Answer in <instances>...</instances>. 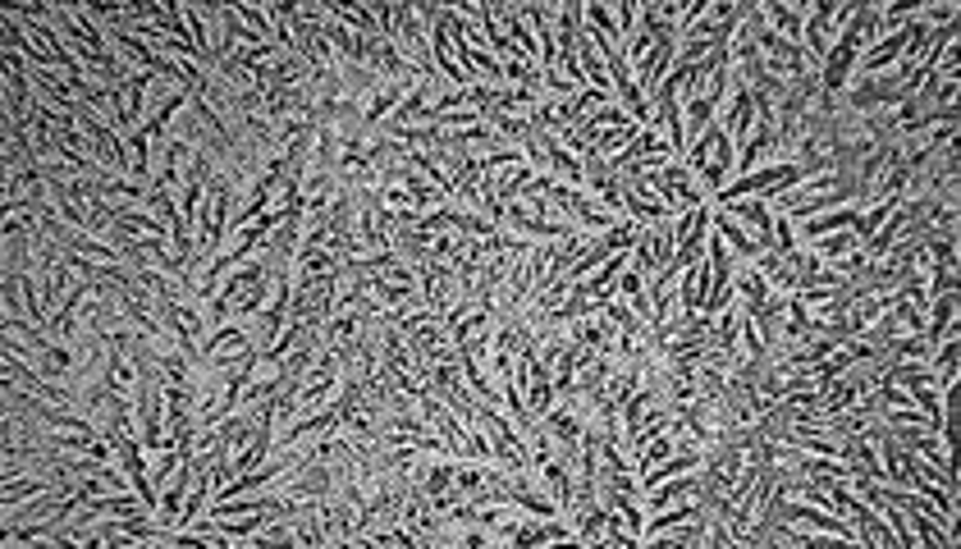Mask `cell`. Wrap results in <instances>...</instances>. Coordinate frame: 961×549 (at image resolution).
I'll return each mask as SVG.
<instances>
[{
	"mask_svg": "<svg viewBox=\"0 0 961 549\" xmlns=\"http://www.w3.org/2000/svg\"><path fill=\"white\" fill-rule=\"evenodd\" d=\"M806 248H811V252L824 261V266H828V261H838V256L856 252L861 243H856V233H851V229H838V233H824V239H815V243H806Z\"/></svg>",
	"mask_w": 961,
	"mask_h": 549,
	"instance_id": "cell-5",
	"label": "cell"
},
{
	"mask_svg": "<svg viewBox=\"0 0 961 549\" xmlns=\"http://www.w3.org/2000/svg\"><path fill=\"white\" fill-rule=\"evenodd\" d=\"M806 10H811V0H801V5H788V0H765V5H760L769 33H778L783 42H797V46H801V37H806Z\"/></svg>",
	"mask_w": 961,
	"mask_h": 549,
	"instance_id": "cell-1",
	"label": "cell"
},
{
	"mask_svg": "<svg viewBox=\"0 0 961 549\" xmlns=\"http://www.w3.org/2000/svg\"><path fill=\"white\" fill-rule=\"evenodd\" d=\"M714 124L723 128V134H729L733 147H742V142L751 138V128H756V101H751V92H733L729 106L714 115Z\"/></svg>",
	"mask_w": 961,
	"mask_h": 549,
	"instance_id": "cell-3",
	"label": "cell"
},
{
	"mask_svg": "<svg viewBox=\"0 0 961 549\" xmlns=\"http://www.w3.org/2000/svg\"><path fill=\"white\" fill-rule=\"evenodd\" d=\"M861 211L866 206H838V211H824V216H811V220H801V225H792L797 229V243L806 248V243H815V239H824V233H838V229H851L856 220H861Z\"/></svg>",
	"mask_w": 961,
	"mask_h": 549,
	"instance_id": "cell-4",
	"label": "cell"
},
{
	"mask_svg": "<svg viewBox=\"0 0 961 549\" xmlns=\"http://www.w3.org/2000/svg\"><path fill=\"white\" fill-rule=\"evenodd\" d=\"M614 14H618V28H622V37H632V33H637V14H641V10H637V0H618Z\"/></svg>",
	"mask_w": 961,
	"mask_h": 549,
	"instance_id": "cell-6",
	"label": "cell"
},
{
	"mask_svg": "<svg viewBox=\"0 0 961 549\" xmlns=\"http://www.w3.org/2000/svg\"><path fill=\"white\" fill-rule=\"evenodd\" d=\"M710 229L719 233L723 243H729V252H733V261H756L765 248H760V239L751 233L746 225H737L729 211H719V206H710Z\"/></svg>",
	"mask_w": 961,
	"mask_h": 549,
	"instance_id": "cell-2",
	"label": "cell"
}]
</instances>
